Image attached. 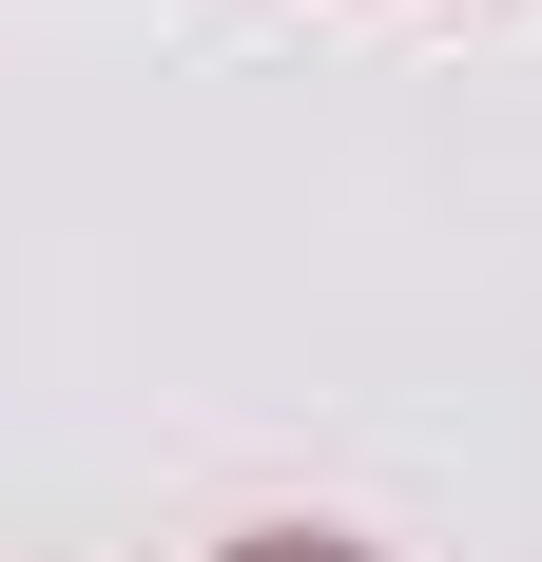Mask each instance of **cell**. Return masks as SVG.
<instances>
[{"mask_svg": "<svg viewBox=\"0 0 542 562\" xmlns=\"http://www.w3.org/2000/svg\"><path fill=\"white\" fill-rule=\"evenodd\" d=\"M214 562H387V543H349V524H252V543H214Z\"/></svg>", "mask_w": 542, "mask_h": 562, "instance_id": "cell-1", "label": "cell"}]
</instances>
